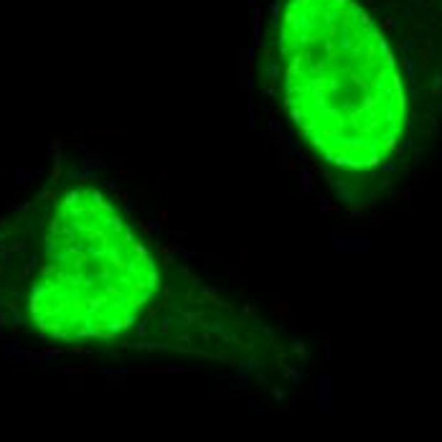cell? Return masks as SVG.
Masks as SVG:
<instances>
[{"mask_svg":"<svg viewBox=\"0 0 442 442\" xmlns=\"http://www.w3.org/2000/svg\"><path fill=\"white\" fill-rule=\"evenodd\" d=\"M285 107L328 163L379 166L404 130V87L386 38L356 0H287L277 21Z\"/></svg>","mask_w":442,"mask_h":442,"instance_id":"1","label":"cell"},{"mask_svg":"<svg viewBox=\"0 0 442 442\" xmlns=\"http://www.w3.org/2000/svg\"><path fill=\"white\" fill-rule=\"evenodd\" d=\"M44 257L28 300L44 338H114L158 287L153 254L97 188H76L59 201Z\"/></svg>","mask_w":442,"mask_h":442,"instance_id":"2","label":"cell"}]
</instances>
